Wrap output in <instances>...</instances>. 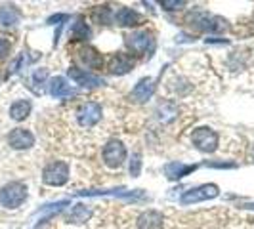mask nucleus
Listing matches in <instances>:
<instances>
[{
  "mask_svg": "<svg viewBox=\"0 0 254 229\" xmlns=\"http://www.w3.org/2000/svg\"><path fill=\"white\" fill-rule=\"evenodd\" d=\"M115 21L123 27H132V25H140L141 23V15L132 8H121L119 12L115 13Z\"/></svg>",
  "mask_w": 254,
  "mask_h": 229,
  "instance_id": "15",
  "label": "nucleus"
},
{
  "mask_svg": "<svg viewBox=\"0 0 254 229\" xmlns=\"http://www.w3.org/2000/svg\"><path fill=\"white\" fill-rule=\"evenodd\" d=\"M71 38H73V40H88L90 38L88 25L82 23L80 19H78L76 23H73V27H71Z\"/></svg>",
  "mask_w": 254,
  "mask_h": 229,
  "instance_id": "21",
  "label": "nucleus"
},
{
  "mask_svg": "<svg viewBox=\"0 0 254 229\" xmlns=\"http://www.w3.org/2000/svg\"><path fill=\"white\" fill-rule=\"evenodd\" d=\"M127 159V147L119 140H111L103 147V163L109 168H119Z\"/></svg>",
  "mask_w": 254,
  "mask_h": 229,
  "instance_id": "6",
  "label": "nucleus"
},
{
  "mask_svg": "<svg viewBox=\"0 0 254 229\" xmlns=\"http://www.w3.org/2000/svg\"><path fill=\"white\" fill-rule=\"evenodd\" d=\"M102 105L98 102H84L75 111V118L80 128H94L102 120Z\"/></svg>",
  "mask_w": 254,
  "mask_h": 229,
  "instance_id": "1",
  "label": "nucleus"
},
{
  "mask_svg": "<svg viewBox=\"0 0 254 229\" xmlns=\"http://www.w3.org/2000/svg\"><path fill=\"white\" fill-rule=\"evenodd\" d=\"M140 168H141V157H140V153H136V155L132 157V161H130V174H132L134 178H138V176H140Z\"/></svg>",
  "mask_w": 254,
  "mask_h": 229,
  "instance_id": "22",
  "label": "nucleus"
},
{
  "mask_svg": "<svg viewBox=\"0 0 254 229\" xmlns=\"http://www.w3.org/2000/svg\"><path fill=\"white\" fill-rule=\"evenodd\" d=\"M253 157H254V149H253Z\"/></svg>",
  "mask_w": 254,
  "mask_h": 229,
  "instance_id": "27",
  "label": "nucleus"
},
{
  "mask_svg": "<svg viewBox=\"0 0 254 229\" xmlns=\"http://www.w3.org/2000/svg\"><path fill=\"white\" fill-rule=\"evenodd\" d=\"M218 134L212 130V128H197L195 132H193V136H191V141L195 143V147L199 149V151L203 153H212L216 151L218 147Z\"/></svg>",
  "mask_w": 254,
  "mask_h": 229,
  "instance_id": "5",
  "label": "nucleus"
},
{
  "mask_svg": "<svg viewBox=\"0 0 254 229\" xmlns=\"http://www.w3.org/2000/svg\"><path fill=\"white\" fill-rule=\"evenodd\" d=\"M27 199V185L21 181H12L0 189V204L6 208H17Z\"/></svg>",
  "mask_w": 254,
  "mask_h": 229,
  "instance_id": "2",
  "label": "nucleus"
},
{
  "mask_svg": "<svg viewBox=\"0 0 254 229\" xmlns=\"http://www.w3.org/2000/svg\"><path fill=\"white\" fill-rule=\"evenodd\" d=\"M127 44L128 48L136 54H147L155 48V38L149 31H136L127 37Z\"/></svg>",
  "mask_w": 254,
  "mask_h": 229,
  "instance_id": "8",
  "label": "nucleus"
},
{
  "mask_svg": "<svg viewBox=\"0 0 254 229\" xmlns=\"http://www.w3.org/2000/svg\"><path fill=\"white\" fill-rule=\"evenodd\" d=\"M165 218L157 210H147L138 218V229H163Z\"/></svg>",
  "mask_w": 254,
  "mask_h": 229,
  "instance_id": "14",
  "label": "nucleus"
},
{
  "mask_svg": "<svg viewBox=\"0 0 254 229\" xmlns=\"http://www.w3.org/2000/svg\"><path fill=\"white\" fill-rule=\"evenodd\" d=\"M90 216H92V206L88 204H75L71 210H69V214H67V222L69 224H84V222H88Z\"/></svg>",
  "mask_w": 254,
  "mask_h": 229,
  "instance_id": "16",
  "label": "nucleus"
},
{
  "mask_svg": "<svg viewBox=\"0 0 254 229\" xmlns=\"http://www.w3.org/2000/svg\"><path fill=\"white\" fill-rule=\"evenodd\" d=\"M218 193H220L218 185H214V183H204V185H199V187H195V189L186 191V193L182 195L180 203L182 204L201 203V201H208V199L218 197Z\"/></svg>",
  "mask_w": 254,
  "mask_h": 229,
  "instance_id": "7",
  "label": "nucleus"
},
{
  "mask_svg": "<svg viewBox=\"0 0 254 229\" xmlns=\"http://www.w3.org/2000/svg\"><path fill=\"white\" fill-rule=\"evenodd\" d=\"M46 78H48V69H44V67H42V69H37V71H35V75H33V82H35V84H42Z\"/></svg>",
  "mask_w": 254,
  "mask_h": 229,
  "instance_id": "23",
  "label": "nucleus"
},
{
  "mask_svg": "<svg viewBox=\"0 0 254 229\" xmlns=\"http://www.w3.org/2000/svg\"><path fill=\"white\" fill-rule=\"evenodd\" d=\"M76 57H78V61H80V63L90 67V69H100V67L103 65L102 54L96 50V48H90V46L80 48V50L76 52Z\"/></svg>",
  "mask_w": 254,
  "mask_h": 229,
  "instance_id": "12",
  "label": "nucleus"
},
{
  "mask_svg": "<svg viewBox=\"0 0 254 229\" xmlns=\"http://www.w3.org/2000/svg\"><path fill=\"white\" fill-rule=\"evenodd\" d=\"M50 94L52 98H56V100H64V98H71L73 96V90L65 82L64 76H56V78L50 80Z\"/></svg>",
  "mask_w": 254,
  "mask_h": 229,
  "instance_id": "17",
  "label": "nucleus"
},
{
  "mask_svg": "<svg viewBox=\"0 0 254 229\" xmlns=\"http://www.w3.org/2000/svg\"><path fill=\"white\" fill-rule=\"evenodd\" d=\"M19 17H21V13L15 6H2L0 8V25L12 27L15 23H19Z\"/></svg>",
  "mask_w": 254,
  "mask_h": 229,
  "instance_id": "20",
  "label": "nucleus"
},
{
  "mask_svg": "<svg viewBox=\"0 0 254 229\" xmlns=\"http://www.w3.org/2000/svg\"><path fill=\"white\" fill-rule=\"evenodd\" d=\"M132 67H134V59L128 54H115L113 57L109 59V65H107V69L113 75H125Z\"/></svg>",
  "mask_w": 254,
  "mask_h": 229,
  "instance_id": "13",
  "label": "nucleus"
},
{
  "mask_svg": "<svg viewBox=\"0 0 254 229\" xmlns=\"http://www.w3.org/2000/svg\"><path fill=\"white\" fill-rule=\"evenodd\" d=\"M188 21H191V25H195V29L201 31H208V33H220L226 29V19L216 17V15H208L206 12H195L188 17Z\"/></svg>",
  "mask_w": 254,
  "mask_h": 229,
  "instance_id": "4",
  "label": "nucleus"
},
{
  "mask_svg": "<svg viewBox=\"0 0 254 229\" xmlns=\"http://www.w3.org/2000/svg\"><path fill=\"white\" fill-rule=\"evenodd\" d=\"M8 143L13 149L23 151V149H29L35 145V136H33V132H29L25 128H15L8 136Z\"/></svg>",
  "mask_w": 254,
  "mask_h": 229,
  "instance_id": "9",
  "label": "nucleus"
},
{
  "mask_svg": "<svg viewBox=\"0 0 254 229\" xmlns=\"http://www.w3.org/2000/svg\"><path fill=\"white\" fill-rule=\"evenodd\" d=\"M195 168H197L195 165L168 163V165L165 166V174H166V178H168V179H180V178H184V176H188V174H191Z\"/></svg>",
  "mask_w": 254,
  "mask_h": 229,
  "instance_id": "18",
  "label": "nucleus"
},
{
  "mask_svg": "<svg viewBox=\"0 0 254 229\" xmlns=\"http://www.w3.org/2000/svg\"><path fill=\"white\" fill-rule=\"evenodd\" d=\"M8 52H10V42H8L6 38H0V59L6 57Z\"/></svg>",
  "mask_w": 254,
  "mask_h": 229,
  "instance_id": "25",
  "label": "nucleus"
},
{
  "mask_svg": "<svg viewBox=\"0 0 254 229\" xmlns=\"http://www.w3.org/2000/svg\"><path fill=\"white\" fill-rule=\"evenodd\" d=\"M155 92V80L153 78H141L140 82L134 86L132 94H130V100L136 103H143L147 102Z\"/></svg>",
  "mask_w": 254,
  "mask_h": 229,
  "instance_id": "11",
  "label": "nucleus"
},
{
  "mask_svg": "<svg viewBox=\"0 0 254 229\" xmlns=\"http://www.w3.org/2000/svg\"><path fill=\"white\" fill-rule=\"evenodd\" d=\"M69 179V165L62 161H54L42 170V181L52 187H60Z\"/></svg>",
  "mask_w": 254,
  "mask_h": 229,
  "instance_id": "3",
  "label": "nucleus"
},
{
  "mask_svg": "<svg viewBox=\"0 0 254 229\" xmlns=\"http://www.w3.org/2000/svg\"><path fill=\"white\" fill-rule=\"evenodd\" d=\"M31 109H33V105H31L29 100H17L10 107V116L13 120H25L27 116L31 114Z\"/></svg>",
  "mask_w": 254,
  "mask_h": 229,
  "instance_id": "19",
  "label": "nucleus"
},
{
  "mask_svg": "<svg viewBox=\"0 0 254 229\" xmlns=\"http://www.w3.org/2000/svg\"><path fill=\"white\" fill-rule=\"evenodd\" d=\"M161 6L165 8V10H180V8H184L186 6V2H168V0H165V2H161Z\"/></svg>",
  "mask_w": 254,
  "mask_h": 229,
  "instance_id": "24",
  "label": "nucleus"
},
{
  "mask_svg": "<svg viewBox=\"0 0 254 229\" xmlns=\"http://www.w3.org/2000/svg\"><path fill=\"white\" fill-rule=\"evenodd\" d=\"M245 206H249V208H253V210H254V203L253 204H245Z\"/></svg>",
  "mask_w": 254,
  "mask_h": 229,
  "instance_id": "26",
  "label": "nucleus"
},
{
  "mask_svg": "<svg viewBox=\"0 0 254 229\" xmlns=\"http://www.w3.org/2000/svg\"><path fill=\"white\" fill-rule=\"evenodd\" d=\"M67 75L71 76L76 84H80V86H88V88H94V86H102V84H105V80H103V78L92 75V73H86L84 69H78V67H69V69H67Z\"/></svg>",
  "mask_w": 254,
  "mask_h": 229,
  "instance_id": "10",
  "label": "nucleus"
}]
</instances>
